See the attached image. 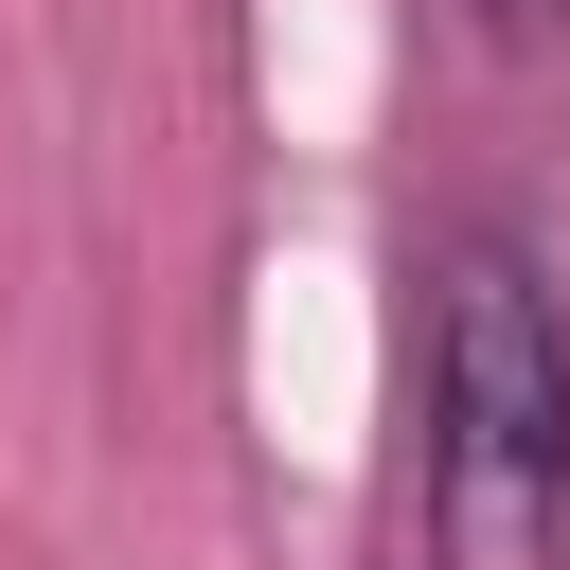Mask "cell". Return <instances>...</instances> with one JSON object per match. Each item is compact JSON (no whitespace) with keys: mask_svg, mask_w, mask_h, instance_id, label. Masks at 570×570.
<instances>
[{"mask_svg":"<svg viewBox=\"0 0 570 570\" xmlns=\"http://www.w3.org/2000/svg\"><path fill=\"white\" fill-rule=\"evenodd\" d=\"M428 517L445 570H570V321L517 232L428 249Z\"/></svg>","mask_w":570,"mask_h":570,"instance_id":"cell-1","label":"cell"},{"mask_svg":"<svg viewBox=\"0 0 570 570\" xmlns=\"http://www.w3.org/2000/svg\"><path fill=\"white\" fill-rule=\"evenodd\" d=\"M481 18H499V36H570V0H481Z\"/></svg>","mask_w":570,"mask_h":570,"instance_id":"cell-2","label":"cell"}]
</instances>
